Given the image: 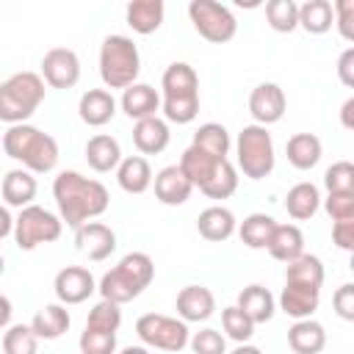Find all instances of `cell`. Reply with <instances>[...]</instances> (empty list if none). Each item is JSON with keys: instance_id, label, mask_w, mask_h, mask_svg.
I'll return each mask as SVG.
<instances>
[{"instance_id": "obj_1", "label": "cell", "mask_w": 354, "mask_h": 354, "mask_svg": "<svg viewBox=\"0 0 354 354\" xmlns=\"http://www.w3.org/2000/svg\"><path fill=\"white\" fill-rule=\"evenodd\" d=\"M53 196L58 205V216L66 227L80 230L91 218L102 216L111 205V194L100 180L83 177L80 171H61L53 180Z\"/></svg>"}, {"instance_id": "obj_2", "label": "cell", "mask_w": 354, "mask_h": 354, "mask_svg": "<svg viewBox=\"0 0 354 354\" xmlns=\"http://www.w3.org/2000/svg\"><path fill=\"white\" fill-rule=\"evenodd\" d=\"M160 97H163V119L174 124H188L199 113V75L191 64L174 61L163 69L160 77Z\"/></svg>"}, {"instance_id": "obj_3", "label": "cell", "mask_w": 354, "mask_h": 354, "mask_svg": "<svg viewBox=\"0 0 354 354\" xmlns=\"http://www.w3.org/2000/svg\"><path fill=\"white\" fill-rule=\"evenodd\" d=\"M3 152L11 160L22 163V169H28L33 174L53 171L55 163H58V155H61L58 152V141L50 133L33 127V124H11V127H6Z\"/></svg>"}, {"instance_id": "obj_4", "label": "cell", "mask_w": 354, "mask_h": 354, "mask_svg": "<svg viewBox=\"0 0 354 354\" xmlns=\"http://www.w3.org/2000/svg\"><path fill=\"white\" fill-rule=\"evenodd\" d=\"M152 279H155V263H152V257L147 252H130L111 271L102 274L97 290L108 301L127 304L136 296H141L144 288H149Z\"/></svg>"}, {"instance_id": "obj_5", "label": "cell", "mask_w": 354, "mask_h": 354, "mask_svg": "<svg viewBox=\"0 0 354 354\" xmlns=\"http://www.w3.org/2000/svg\"><path fill=\"white\" fill-rule=\"evenodd\" d=\"M44 77L36 72H14L0 83V119L11 124H28L36 108L44 102Z\"/></svg>"}, {"instance_id": "obj_6", "label": "cell", "mask_w": 354, "mask_h": 354, "mask_svg": "<svg viewBox=\"0 0 354 354\" xmlns=\"http://www.w3.org/2000/svg\"><path fill=\"white\" fill-rule=\"evenodd\" d=\"M141 72V55L138 47L130 36L122 33H111L102 39L100 47V77L105 83V88H130L133 83H138Z\"/></svg>"}, {"instance_id": "obj_7", "label": "cell", "mask_w": 354, "mask_h": 354, "mask_svg": "<svg viewBox=\"0 0 354 354\" xmlns=\"http://www.w3.org/2000/svg\"><path fill=\"white\" fill-rule=\"evenodd\" d=\"M235 158H238V169L243 171V177H249V180H266L274 171V163H277L274 138H271L268 127H263V124H246L238 133Z\"/></svg>"}, {"instance_id": "obj_8", "label": "cell", "mask_w": 354, "mask_h": 354, "mask_svg": "<svg viewBox=\"0 0 354 354\" xmlns=\"http://www.w3.org/2000/svg\"><path fill=\"white\" fill-rule=\"evenodd\" d=\"M64 232V218L50 213L41 205H28L17 213V227H14V243L22 252H30L41 243L58 241Z\"/></svg>"}, {"instance_id": "obj_9", "label": "cell", "mask_w": 354, "mask_h": 354, "mask_svg": "<svg viewBox=\"0 0 354 354\" xmlns=\"http://www.w3.org/2000/svg\"><path fill=\"white\" fill-rule=\"evenodd\" d=\"M136 335L144 346L171 351V354L183 351L191 343L188 324L183 318H171V315H160V313H144L136 321Z\"/></svg>"}, {"instance_id": "obj_10", "label": "cell", "mask_w": 354, "mask_h": 354, "mask_svg": "<svg viewBox=\"0 0 354 354\" xmlns=\"http://www.w3.org/2000/svg\"><path fill=\"white\" fill-rule=\"evenodd\" d=\"M188 17H191L194 30L210 44H227L238 33L235 14L227 6L216 3V0H191L188 3Z\"/></svg>"}, {"instance_id": "obj_11", "label": "cell", "mask_w": 354, "mask_h": 354, "mask_svg": "<svg viewBox=\"0 0 354 354\" xmlns=\"http://www.w3.org/2000/svg\"><path fill=\"white\" fill-rule=\"evenodd\" d=\"M41 77L53 88H72L80 80V58L69 47H53L41 58Z\"/></svg>"}, {"instance_id": "obj_12", "label": "cell", "mask_w": 354, "mask_h": 354, "mask_svg": "<svg viewBox=\"0 0 354 354\" xmlns=\"http://www.w3.org/2000/svg\"><path fill=\"white\" fill-rule=\"evenodd\" d=\"M288 111V97L282 91V86L277 83H260L252 88L249 94V113L254 119V124H277Z\"/></svg>"}, {"instance_id": "obj_13", "label": "cell", "mask_w": 354, "mask_h": 354, "mask_svg": "<svg viewBox=\"0 0 354 354\" xmlns=\"http://www.w3.org/2000/svg\"><path fill=\"white\" fill-rule=\"evenodd\" d=\"M97 288H100V282H94L91 271L83 268V266H66V268H61L55 274V282H53V290H55V296H58L61 304H80Z\"/></svg>"}, {"instance_id": "obj_14", "label": "cell", "mask_w": 354, "mask_h": 354, "mask_svg": "<svg viewBox=\"0 0 354 354\" xmlns=\"http://www.w3.org/2000/svg\"><path fill=\"white\" fill-rule=\"evenodd\" d=\"M75 246L83 257L100 263L116 252V232L102 221H88L80 230H75Z\"/></svg>"}, {"instance_id": "obj_15", "label": "cell", "mask_w": 354, "mask_h": 354, "mask_svg": "<svg viewBox=\"0 0 354 354\" xmlns=\"http://www.w3.org/2000/svg\"><path fill=\"white\" fill-rule=\"evenodd\" d=\"M321 304V288L313 285H299V282H285L282 293H279V310L285 315H290L293 321H304L313 318V313Z\"/></svg>"}, {"instance_id": "obj_16", "label": "cell", "mask_w": 354, "mask_h": 354, "mask_svg": "<svg viewBox=\"0 0 354 354\" xmlns=\"http://www.w3.org/2000/svg\"><path fill=\"white\" fill-rule=\"evenodd\" d=\"M177 315L185 321V324H199V321H207L216 310V296L210 288L205 285H185L180 293H177Z\"/></svg>"}, {"instance_id": "obj_17", "label": "cell", "mask_w": 354, "mask_h": 354, "mask_svg": "<svg viewBox=\"0 0 354 354\" xmlns=\"http://www.w3.org/2000/svg\"><path fill=\"white\" fill-rule=\"evenodd\" d=\"M191 191H194V183L185 177V171L180 169V163L163 166L155 174V196H158V202H163L169 207L185 205L188 196H191Z\"/></svg>"}, {"instance_id": "obj_18", "label": "cell", "mask_w": 354, "mask_h": 354, "mask_svg": "<svg viewBox=\"0 0 354 354\" xmlns=\"http://www.w3.org/2000/svg\"><path fill=\"white\" fill-rule=\"evenodd\" d=\"M122 111L141 122V119H149V116H158L160 105H163V97L149 86V83H133L130 88L122 91V100H119Z\"/></svg>"}, {"instance_id": "obj_19", "label": "cell", "mask_w": 354, "mask_h": 354, "mask_svg": "<svg viewBox=\"0 0 354 354\" xmlns=\"http://www.w3.org/2000/svg\"><path fill=\"white\" fill-rule=\"evenodd\" d=\"M36 191H39V183H36L33 171H28V169H8L6 171L3 188H0L6 207H19L22 210V207L33 205Z\"/></svg>"}, {"instance_id": "obj_20", "label": "cell", "mask_w": 354, "mask_h": 354, "mask_svg": "<svg viewBox=\"0 0 354 354\" xmlns=\"http://www.w3.org/2000/svg\"><path fill=\"white\" fill-rule=\"evenodd\" d=\"M80 122L88 127H102L116 116V100L108 88H88L77 102Z\"/></svg>"}, {"instance_id": "obj_21", "label": "cell", "mask_w": 354, "mask_h": 354, "mask_svg": "<svg viewBox=\"0 0 354 354\" xmlns=\"http://www.w3.org/2000/svg\"><path fill=\"white\" fill-rule=\"evenodd\" d=\"M171 141L169 122L160 116H149L133 124V144L141 155H160Z\"/></svg>"}, {"instance_id": "obj_22", "label": "cell", "mask_w": 354, "mask_h": 354, "mask_svg": "<svg viewBox=\"0 0 354 354\" xmlns=\"http://www.w3.org/2000/svg\"><path fill=\"white\" fill-rule=\"evenodd\" d=\"M235 230H238V221H235L232 210L224 207V205L205 207V210L199 213V218H196V232H199L205 241H210V243H221V241L232 238Z\"/></svg>"}, {"instance_id": "obj_23", "label": "cell", "mask_w": 354, "mask_h": 354, "mask_svg": "<svg viewBox=\"0 0 354 354\" xmlns=\"http://www.w3.org/2000/svg\"><path fill=\"white\" fill-rule=\"evenodd\" d=\"M122 147L113 136L108 133H97L86 141V163L100 171V174H108V171H116L119 163H122Z\"/></svg>"}, {"instance_id": "obj_24", "label": "cell", "mask_w": 354, "mask_h": 354, "mask_svg": "<svg viewBox=\"0 0 354 354\" xmlns=\"http://www.w3.org/2000/svg\"><path fill=\"white\" fill-rule=\"evenodd\" d=\"M288 346L293 354H321L326 346V329L315 318L293 321L288 329Z\"/></svg>"}, {"instance_id": "obj_25", "label": "cell", "mask_w": 354, "mask_h": 354, "mask_svg": "<svg viewBox=\"0 0 354 354\" xmlns=\"http://www.w3.org/2000/svg\"><path fill=\"white\" fill-rule=\"evenodd\" d=\"M116 183L124 194H144L155 183L149 160L144 155H127L116 169Z\"/></svg>"}, {"instance_id": "obj_26", "label": "cell", "mask_w": 354, "mask_h": 354, "mask_svg": "<svg viewBox=\"0 0 354 354\" xmlns=\"http://www.w3.org/2000/svg\"><path fill=\"white\" fill-rule=\"evenodd\" d=\"M124 17H127V25L136 33L149 36L163 25L166 6H163V0H133V3H127Z\"/></svg>"}, {"instance_id": "obj_27", "label": "cell", "mask_w": 354, "mask_h": 354, "mask_svg": "<svg viewBox=\"0 0 354 354\" xmlns=\"http://www.w3.org/2000/svg\"><path fill=\"white\" fill-rule=\"evenodd\" d=\"M285 155H288V163L299 171H310L313 166H318L321 155H324V147H321V138L313 136V133H293L285 144Z\"/></svg>"}, {"instance_id": "obj_28", "label": "cell", "mask_w": 354, "mask_h": 354, "mask_svg": "<svg viewBox=\"0 0 354 354\" xmlns=\"http://www.w3.org/2000/svg\"><path fill=\"white\" fill-rule=\"evenodd\" d=\"M321 191H318V185L315 183H296L288 194H285V210H288V216L290 218H296V221H307V218H313L315 213H318V207H321Z\"/></svg>"}, {"instance_id": "obj_29", "label": "cell", "mask_w": 354, "mask_h": 354, "mask_svg": "<svg viewBox=\"0 0 354 354\" xmlns=\"http://www.w3.org/2000/svg\"><path fill=\"white\" fill-rule=\"evenodd\" d=\"M268 254L279 263H293L296 257L304 254V232L296 224H277L274 238L268 243Z\"/></svg>"}, {"instance_id": "obj_30", "label": "cell", "mask_w": 354, "mask_h": 354, "mask_svg": "<svg viewBox=\"0 0 354 354\" xmlns=\"http://www.w3.org/2000/svg\"><path fill=\"white\" fill-rule=\"evenodd\" d=\"M254 324H266L274 318V310H277V299L271 296L268 288L263 285H246L241 293H238V301H235Z\"/></svg>"}, {"instance_id": "obj_31", "label": "cell", "mask_w": 354, "mask_h": 354, "mask_svg": "<svg viewBox=\"0 0 354 354\" xmlns=\"http://www.w3.org/2000/svg\"><path fill=\"white\" fill-rule=\"evenodd\" d=\"M224 160H227V158H224ZM218 163H221V158H213V155H207L205 149H199V147H194V144H191V147L183 152V158H180V169H183L185 177L194 183V188H205L207 180L216 174Z\"/></svg>"}, {"instance_id": "obj_32", "label": "cell", "mask_w": 354, "mask_h": 354, "mask_svg": "<svg viewBox=\"0 0 354 354\" xmlns=\"http://www.w3.org/2000/svg\"><path fill=\"white\" fill-rule=\"evenodd\" d=\"M69 324H72V318H69V313L61 301L58 304H44L41 310H36V315L30 321L39 340H58L69 329Z\"/></svg>"}, {"instance_id": "obj_33", "label": "cell", "mask_w": 354, "mask_h": 354, "mask_svg": "<svg viewBox=\"0 0 354 354\" xmlns=\"http://www.w3.org/2000/svg\"><path fill=\"white\" fill-rule=\"evenodd\" d=\"M277 221L268 213H249L241 224H238V235L249 249H268L271 238H274Z\"/></svg>"}, {"instance_id": "obj_34", "label": "cell", "mask_w": 354, "mask_h": 354, "mask_svg": "<svg viewBox=\"0 0 354 354\" xmlns=\"http://www.w3.org/2000/svg\"><path fill=\"white\" fill-rule=\"evenodd\" d=\"M335 25V6L329 0H304L299 6V28L313 36L326 33Z\"/></svg>"}, {"instance_id": "obj_35", "label": "cell", "mask_w": 354, "mask_h": 354, "mask_svg": "<svg viewBox=\"0 0 354 354\" xmlns=\"http://www.w3.org/2000/svg\"><path fill=\"white\" fill-rule=\"evenodd\" d=\"M191 144L199 147V149H205V152L213 155V158H221V160L230 155V147H232L227 127L218 124V122H205V124H199Z\"/></svg>"}, {"instance_id": "obj_36", "label": "cell", "mask_w": 354, "mask_h": 354, "mask_svg": "<svg viewBox=\"0 0 354 354\" xmlns=\"http://www.w3.org/2000/svg\"><path fill=\"white\" fill-rule=\"evenodd\" d=\"M285 282H299V285H313L321 288L324 285V263L315 254H301L293 263L285 266Z\"/></svg>"}, {"instance_id": "obj_37", "label": "cell", "mask_w": 354, "mask_h": 354, "mask_svg": "<svg viewBox=\"0 0 354 354\" xmlns=\"http://www.w3.org/2000/svg\"><path fill=\"white\" fill-rule=\"evenodd\" d=\"M266 22L277 33H293L299 28V6L293 0H268Z\"/></svg>"}, {"instance_id": "obj_38", "label": "cell", "mask_w": 354, "mask_h": 354, "mask_svg": "<svg viewBox=\"0 0 354 354\" xmlns=\"http://www.w3.org/2000/svg\"><path fill=\"white\" fill-rule=\"evenodd\" d=\"M39 351V335L30 324H11L3 329V354H36Z\"/></svg>"}, {"instance_id": "obj_39", "label": "cell", "mask_w": 354, "mask_h": 354, "mask_svg": "<svg viewBox=\"0 0 354 354\" xmlns=\"http://www.w3.org/2000/svg\"><path fill=\"white\" fill-rule=\"evenodd\" d=\"M254 321L238 307V304H230L221 310V329L227 332V337H232L235 343H249L252 335H254Z\"/></svg>"}, {"instance_id": "obj_40", "label": "cell", "mask_w": 354, "mask_h": 354, "mask_svg": "<svg viewBox=\"0 0 354 354\" xmlns=\"http://www.w3.org/2000/svg\"><path fill=\"white\" fill-rule=\"evenodd\" d=\"M205 196H210V199H227V196H232L235 191H238V169L230 163V160H221L218 163V169H216V174L207 180V185L205 188H199Z\"/></svg>"}, {"instance_id": "obj_41", "label": "cell", "mask_w": 354, "mask_h": 354, "mask_svg": "<svg viewBox=\"0 0 354 354\" xmlns=\"http://www.w3.org/2000/svg\"><path fill=\"white\" fill-rule=\"evenodd\" d=\"M122 304L116 301H108V299H100L91 310H88V318H86V326L91 329H100V332H119L122 326Z\"/></svg>"}, {"instance_id": "obj_42", "label": "cell", "mask_w": 354, "mask_h": 354, "mask_svg": "<svg viewBox=\"0 0 354 354\" xmlns=\"http://www.w3.org/2000/svg\"><path fill=\"white\" fill-rule=\"evenodd\" d=\"M324 185L329 194H354V163L351 160H335L324 171Z\"/></svg>"}, {"instance_id": "obj_43", "label": "cell", "mask_w": 354, "mask_h": 354, "mask_svg": "<svg viewBox=\"0 0 354 354\" xmlns=\"http://www.w3.org/2000/svg\"><path fill=\"white\" fill-rule=\"evenodd\" d=\"M77 346H80V354H113L116 351V332H100V329L83 326Z\"/></svg>"}, {"instance_id": "obj_44", "label": "cell", "mask_w": 354, "mask_h": 354, "mask_svg": "<svg viewBox=\"0 0 354 354\" xmlns=\"http://www.w3.org/2000/svg\"><path fill=\"white\" fill-rule=\"evenodd\" d=\"M188 346H191L194 354H227V340H224V335H221L218 329H210V326L194 332Z\"/></svg>"}, {"instance_id": "obj_45", "label": "cell", "mask_w": 354, "mask_h": 354, "mask_svg": "<svg viewBox=\"0 0 354 354\" xmlns=\"http://www.w3.org/2000/svg\"><path fill=\"white\" fill-rule=\"evenodd\" d=\"M335 28L354 47V0H335Z\"/></svg>"}, {"instance_id": "obj_46", "label": "cell", "mask_w": 354, "mask_h": 354, "mask_svg": "<svg viewBox=\"0 0 354 354\" xmlns=\"http://www.w3.org/2000/svg\"><path fill=\"white\" fill-rule=\"evenodd\" d=\"M324 210L329 213L332 221H343L348 216H354V194H326L324 199Z\"/></svg>"}, {"instance_id": "obj_47", "label": "cell", "mask_w": 354, "mask_h": 354, "mask_svg": "<svg viewBox=\"0 0 354 354\" xmlns=\"http://www.w3.org/2000/svg\"><path fill=\"white\" fill-rule=\"evenodd\" d=\"M332 307H335L337 318L354 324V282H346V285H340V288L335 290V296H332Z\"/></svg>"}, {"instance_id": "obj_48", "label": "cell", "mask_w": 354, "mask_h": 354, "mask_svg": "<svg viewBox=\"0 0 354 354\" xmlns=\"http://www.w3.org/2000/svg\"><path fill=\"white\" fill-rule=\"evenodd\" d=\"M332 241L337 249H346L348 254L354 252V216L343 221H332Z\"/></svg>"}, {"instance_id": "obj_49", "label": "cell", "mask_w": 354, "mask_h": 354, "mask_svg": "<svg viewBox=\"0 0 354 354\" xmlns=\"http://www.w3.org/2000/svg\"><path fill=\"white\" fill-rule=\"evenodd\" d=\"M337 77L346 88H354V47H346L340 55H337Z\"/></svg>"}, {"instance_id": "obj_50", "label": "cell", "mask_w": 354, "mask_h": 354, "mask_svg": "<svg viewBox=\"0 0 354 354\" xmlns=\"http://www.w3.org/2000/svg\"><path fill=\"white\" fill-rule=\"evenodd\" d=\"M14 227H17V218H11V207L3 205V210H0V235L14 238Z\"/></svg>"}, {"instance_id": "obj_51", "label": "cell", "mask_w": 354, "mask_h": 354, "mask_svg": "<svg viewBox=\"0 0 354 354\" xmlns=\"http://www.w3.org/2000/svg\"><path fill=\"white\" fill-rule=\"evenodd\" d=\"M340 124L354 133V97H348V100L340 105Z\"/></svg>"}, {"instance_id": "obj_52", "label": "cell", "mask_w": 354, "mask_h": 354, "mask_svg": "<svg viewBox=\"0 0 354 354\" xmlns=\"http://www.w3.org/2000/svg\"><path fill=\"white\" fill-rule=\"evenodd\" d=\"M232 354H263L257 346H249V343H238V348Z\"/></svg>"}, {"instance_id": "obj_53", "label": "cell", "mask_w": 354, "mask_h": 354, "mask_svg": "<svg viewBox=\"0 0 354 354\" xmlns=\"http://www.w3.org/2000/svg\"><path fill=\"white\" fill-rule=\"evenodd\" d=\"M122 354H149V348L147 346H127V348H122Z\"/></svg>"}, {"instance_id": "obj_54", "label": "cell", "mask_w": 354, "mask_h": 354, "mask_svg": "<svg viewBox=\"0 0 354 354\" xmlns=\"http://www.w3.org/2000/svg\"><path fill=\"white\" fill-rule=\"evenodd\" d=\"M348 268H351V274H354V252H351V257H348Z\"/></svg>"}]
</instances>
